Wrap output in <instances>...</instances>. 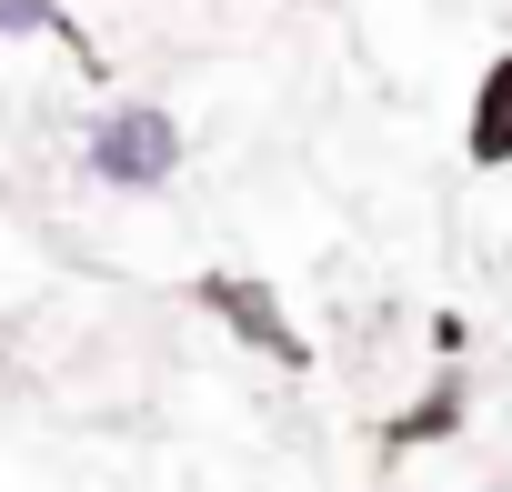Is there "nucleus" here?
Returning a JSON list of instances; mask_svg holds the SVG:
<instances>
[{"instance_id":"4","label":"nucleus","mask_w":512,"mask_h":492,"mask_svg":"<svg viewBox=\"0 0 512 492\" xmlns=\"http://www.w3.org/2000/svg\"><path fill=\"white\" fill-rule=\"evenodd\" d=\"M0 31H61L51 0H0Z\"/></svg>"},{"instance_id":"1","label":"nucleus","mask_w":512,"mask_h":492,"mask_svg":"<svg viewBox=\"0 0 512 492\" xmlns=\"http://www.w3.org/2000/svg\"><path fill=\"white\" fill-rule=\"evenodd\" d=\"M91 161H101V181H161V171L181 161V131H171L161 111H111V121L91 131Z\"/></svg>"},{"instance_id":"3","label":"nucleus","mask_w":512,"mask_h":492,"mask_svg":"<svg viewBox=\"0 0 512 492\" xmlns=\"http://www.w3.org/2000/svg\"><path fill=\"white\" fill-rule=\"evenodd\" d=\"M472 151H482V161H512V61H502L492 91H482V131H472Z\"/></svg>"},{"instance_id":"2","label":"nucleus","mask_w":512,"mask_h":492,"mask_svg":"<svg viewBox=\"0 0 512 492\" xmlns=\"http://www.w3.org/2000/svg\"><path fill=\"white\" fill-rule=\"evenodd\" d=\"M211 302H221V312H231V322H241V332H251V342H272V352H282V362H302V342H292V332H282V312H272V302H262V292H241V282H211Z\"/></svg>"}]
</instances>
